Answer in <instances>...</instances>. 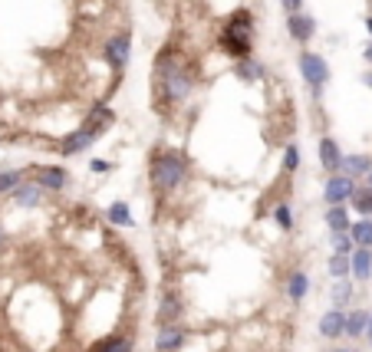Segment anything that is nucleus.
Instances as JSON below:
<instances>
[{
    "instance_id": "obj_1",
    "label": "nucleus",
    "mask_w": 372,
    "mask_h": 352,
    "mask_svg": "<svg viewBox=\"0 0 372 352\" xmlns=\"http://www.w3.org/2000/svg\"><path fill=\"white\" fill-rule=\"evenodd\" d=\"M195 89H198V73L191 56L178 43H165L155 53V66H152V99L158 115L185 105Z\"/></svg>"
},
{
    "instance_id": "obj_2",
    "label": "nucleus",
    "mask_w": 372,
    "mask_h": 352,
    "mask_svg": "<svg viewBox=\"0 0 372 352\" xmlns=\"http://www.w3.org/2000/svg\"><path fill=\"white\" fill-rule=\"evenodd\" d=\"M191 175L188 155L178 148H155L148 155V185L155 195H175Z\"/></svg>"
},
{
    "instance_id": "obj_3",
    "label": "nucleus",
    "mask_w": 372,
    "mask_h": 352,
    "mask_svg": "<svg viewBox=\"0 0 372 352\" xmlns=\"http://www.w3.org/2000/svg\"><path fill=\"white\" fill-rule=\"evenodd\" d=\"M254 33H257V20H254L251 7H237L231 10L217 30V50L231 56V60H241V56H251L254 53Z\"/></svg>"
},
{
    "instance_id": "obj_4",
    "label": "nucleus",
    "mask_w": 372,
    "mask_h": 352,
    "mask_svg": "<svg viewBox=\"0 0 372 352\" xmlns=\"http://www.w3.org/2000/svg\"><path fill=\"white\" fill-rule=\"evenodd\" d=\"M296 69H300V79L310 86L313 99H323V89L329 86V76H333V73H329V60H326V56L303 46L300 56H296Z\"/></svg>"
},
{
    "instance_id": "obj_5",
    "label": "nucleus",
    "mask_w": 372,
    "mask_h": 352,
    "mask_svg": "<svg viewBox=\"0 0 372 352\" xmlns=\"http://www.w3.org/2000/svg\"><path fill=\"white\" fill-rule=\"evenodd\" d=\"M129 60H132V33H129V30H115V33L105 36L103 63L109 66V73L122 76V73H125V66H129Z\"/></svg>"
},
{
    "instance_id": "obj_6",
    "label": "nucleus",
    "mask_w": 372,
    "mask_h": 352,
    "mask_svg": "<svg viewBox=\"0 0 372 352\" xmlns=\"http://www.w3.org/2000/svg\"><path fill=\"white\" fill-rule=\"evenodd\" d=\"M26 175L46 191V195H56L70 185V172H66V165H33V168H26Z\"/></svg>"
},
{
    "instance_id": "obj_7",
    "label": "nucleus",
    "mask_w": 372,
    "mask_h": 352,
    "mask_svg": "<svg viewBox=\"0 0 372 352\" xmlns=\"http://www.w3.org/2000/svg\"><path fill=\"white\" fill-rule=\"evenodd\" d=\"M95 142H99V135H95L93 129H86V125H79V129H73L70 135H63L60 142H56V152H60L63 158H76V155L89 152Z\"/></svg>"
},
{
    "instance_id": "obj_8",
    "label": "nucleus",
    "mask_w": 372,
    "mask_h": 352,
    "mask_svg": "<svg viewBox=\"0 0 372 352\" xmlns=\"http://www.w3.org/2000/svg\"><path fill=\"white\" fill-rule=\"evenodd\" d=\"M286 36H290L296 46H306L313 36H316V17L306 14V10H294V14H286Z\"/></svg>"
},
{
    "instance_id": "obj_9",
    "label": "nucleus",
    "mask_w": 372,
    "mask_h": 352,
    "mask_svg": "<svg viewBox=\"0 0 372 352\" xmlns=\"http://www.w3.org/2000/svg\"><path fill=\"white\" fill-rule=\"evenodd\" d=\"M188 346V329L182 323H165L155 333V352H182Z\"/></svg>"
},
{
    "instance_id": "obj_10",
    "label": "nucleus",
    "mask_w": 372,
    "mask_h": 352,
    "mask_svg": "<svg viewBox=\"0 0 372 352\" xmlns=\"http://www.w3.org/2000/svg\"><path fill=\"white\" fill-rule=\"evenodd\" d=\"M353 188H356V181L349 175L333 172V175H326V185H323V201L326 205H346Z\"/></svg>"
},
{
    "instance_id": "obj_11",
    "label": "nucleus",
    "mask_w": 372,
    "mask_h": 352,
    "mask_svg": "<svg viewBox=\"0 0 372 352\" xmlns=\"http://www.w3.org/2000/svg\"><path fill=\"white\" fill-rule=\"evenodd\" d=\"M43 198H46V191L40 188L33 178H24L17 188L10 191V201H14L17 207H24V211H33V207H40V205H43Z\"/></svg>"
},
{
    "instance_id": "obj_12",
    "label": "nucleus",
    "mask_w": 372,
    "mask_h": 352,
    "mask_svg": "<svg viewBox=\"0 0 372 352\" xmlns=\"http://www.w3.org/2000/svg\"><path fill=\"white\" fill-rule=\"evenodd\" d=\"M316 333H320L323 339H329V343L343 339V336H346V309L329 306L320 316V323H316Z\"/></svg>"
},
{
    "instance_id": "obj_13",
    "label": "nucleus",
    "mask_w": 372,
    "mask_h": 352,
    "mask_svg": "<svg viewBox=\"0 0 372 352\" xmlns=\"http://www.w3.org/2000/svg\"><path fill=\"white\" fill-rule=\"evenodd\" d=\"M316 158H320V168L326 175L339 172V162H343V148H339V142L333 135H320V142H316Z\"/></svg>"
},
{
    "instance_id": "obj_14",
    "label": "nucleus",
    "mask_w": 372,
    "mask_h": 352,
    "mask_svg": "<svg viewBox=\"0 0 372 352\" xmlns=\"http://www.w3.org/2000/svg\"><path fill=\"white\" fill-rule=\"evenodd\" d=\"M83 125H86V129H93L95 135L103 138L105 132H109V129H113V125H115V112H113V105H109V103H95L93 109L86 112V119H83Z\"/></svg>"
},
{
    "instance_id": "obj_15",
    "label": "nucleus",
    "mask_w": 372,
    "mask_h": 352,
    "mask_svg": "<svg viewBox=\"0 0 372 352\" xmlns=\"http://www.w3.org/2000/svg\"><path fill=\"white\" fill-rule=\"evenodd\" d=\"M234 76L241 79L244 86H257L260 79L267 76V69H264V63L257 60V56H241V60H234Z\"/></svg>"
},
{
    "instance_id": "obj_16",
    "label": "nucleus",
    "mask_w": 372,
    "mask_h": 352,
    "mask_svg": "<svg viewBox=\"0 0 372 352\" xmlns=\"http://www.w3.org/2000/svg\"><path fill=\"white\" fill-rule=\"evenodd\" d=\"M349 276L359 280V284L372 280V247H353V254H349Z\"/></svg>"
},
{
    "instance_id": "obj_17",
    "label": "nucleus",
    "mask_w": 372,
    "mask_h": 352,
    "mask_svg": "<svg viewBox=\"0 0 372 352\" xmlns=\"http://www.w3.org/2000/svg\"><path fill=\"white\" fill-rule=\"evenodd\" d=\"M182 309H185V300L175 290H168L162 300H158V326H165V323H178V319H182Z\"/></svg>"
},
{
    "instance_id": "obj_18",
    "label": "nucleus",
    "mask_w": 372,
    "mask_h": 352,
    "mask_svg": "<svg viewBox=\"0 0 372 352\" xmlns=\"http://www.w3.org/2000/svg\"><path fill=\"white\" fill-rule=\"evenodd\" d=\"M372 168V158L369 155H363V152H353V155H346L343 152V162H339V172L343 175H349L353 181H359V178H366V172Z\"/></svg>"
},
{
    "instance_id": "obj_19",
    "label": "nucleus",
    "mask_w": 372,
    "mask_h": 352,
    "mask_svg": "<svg viewBox=\"0 0 372 352\" xmlns=\"http://www.w3.org/2000/svg\"><path fill=\"white\" fill-rule=\"evenodd\" d=\"M89 352H135V339L125 333H113V336H105V339H99Z\"/></svg>"
},
{
    "instance_id": "obj_20",
    "label": "nucleus",
    "mask_w": 372,
    "mask_h": 352,
    "mask_svg": "<svg viewBox=\"0 0 372 352\" xmlns=\"http://www.w3.org/2000/svg\"><path fill=\"white\" fill-rule=\"evenodd\" d=\"M346 205H349V211H356L359 217H372V188L369 185H356Z\"/></svg>"
},
{
    "instance_id": "obj_21",
    "label": "nucleus",
    "mask_w": 372,
    "mask_h": 352,
    "mask_svg": "<svg viewBox=\"0 0 372 352\" xmlns=\"http://www.w3.org/2000/svg\"><path fill=\"white\" fill-rule=\"evenodd\" d=\"M353 211H349V205H326V214H323V221H326L329 231H349V224H353Z\"/></svg>"
},
{
    "instance_id": "obj_22",
    "label": "nucleus",
    "mask_w": 372,
    "mask_h": 352,
    "mask_svg": "<svg viewBox=\"0 0 372 352\" xmlns=\"http://www.w3.org/2000/svg\"><path fill=\"white\" fill-rule=\"evenodd\" d=\"M105 221L113 224V227H135L129 201H113V205L105 207Z\"/></svg>"
},
{
    "instance_id": "obj_23",
    "label": "nucleus",
    "mask_w": 372,
    "mask_h": 352,
    "mask_svg": "<svg viewBox=\"0 0 372 352\" xmlns=\"http://www.w3.org/2000/svg\"><path fill=\"white\" fill-rule=\"evenodd\" d=\"M306 293H310V276H306V270H294V274L286 276V296L294 303H303Z\"/></svg>"
},
{
    "instance_id": "obj_24",
    "label": "nucleus",
    "mask_w": 372,
    "mask_h": 352,
    "mask_svg": "<svg viewBox=\"0 0 372 352\" xmlns=\"http://www.w3.org/2000/svg\"><path fill=\"white\" fill-rule=\"evenodd\" d=\"M349 237L356 247H372V217H359L349 224Z\"/></svg>"
},
{
    "instance_id": "obj_25",
    "label": "nucleus",
    "mask_w": 372,
    "mask_h": 352,
    "mask_svg": "<svg viewBox=\"0 0 372 352\" xmlns=\"http://www.w3.org/2000/svg\"><path fill=\"white\" fill-rule=\"evenodd\" d=\"M366 323H369V309H349L346 313V336L349 339H359L366 333Z\"/></svg>"
},
{
    "instance_id": "obj_26",
    "label": "nucleus",
    "mask_w": 372,
    "mask_h": 352,
    "mask_svg": "<svg viewBox=\"0 0 372 352\" xmlns=\"http://www.w3.org/2000/svg\"><path fill=\"white\" fill-rule=\"evenodd\" d=\"M26 178V168H0V198H10V191Z\"/></svg>"
},
{
    "instance_id": "obj_27",
    "label": "nucleus",
    "mask_w": 372,
    "mask_h": 352,
    "mask_svg": "<svg viewBox=\"0 0 372 352\" xmlns=\"http://www.w3.org/2000/svg\"><path fill=\"white\" fill-rule=\"evenodd\" d=\"M349 300H353V280H349V276H343V280H336V284H333L329 303H333L336 309H346Z\"/></svg>"
},
{
    "instance_id": "obj_28",
    "label": "nucleus",
    "mask_w": 372,
    "mask_h": 352,
    "mask_svg": "<svg viewBox=\"0 0 372 352\" xmlns=\"http://www.w3.org/2000/svg\"><path fill=\"white\" fill-rule=\"evenodd\" d=\"M274 224H277L284 234H290L294 231V224H296V217H294V207L286 205V201H280L277 207H274Z\"/></svg>"
},
{
    "instance_id": "obj_29",
    "label": "nucleus",
    "mask_w": 372,
    "mask_h": 352,
    "mask_svg": "<svg viewBox=\"0 0 372 352\" xmlns=\"http://www.w3.org/2000/svg\"><path fill=\"white\" fill-rule=\"evenodd\" d=\"M326 274L333 276V280H343V276H349V254H329Z\"/></svg>"
},
{
    "instance_id": "obj_30",
    "label": "nucleus",
    "mask_w": 372,
    "mask_h": 352,
    "mask_svg": "<svg viewBox=\"0 0 372 352\" xmlns=\"http://www.w3.org/2000/svg\"><path fill=\"white\" fill-rule=\"evenodd\" d=\"M329 247H333V254H353V237H349V231H329Z\"/></svg>"
},
{
    "instance_id": "obj_31",
    "label": "nucleus",
    "mask_w": 372,
    "mask_h": 352,
    "mask_svg": "<svg viewBox=\"0 0 372 352\" xmlns=\"http://www.w3.org/2000/svg\"><path fill=\"white\" fill-rule=\"evenodd\" d=\"M300 162H303L300 145H296V142H290V145L284 148V172L286 175H296V172H300Z\"/></svg>"
},
{
    "instance_id": "obj_32",
    "label": "nucleus",
    "mask_w": 372,
    "mask_h": 352,
    "mask_svg": "<svg viewBox=\"0 0 372 352\" xmlns=\"http://www.w3.org/2000/svg\"><path fill=\"white\" fill-rule=\"evenodd\" d=\"M89 172L93 175H113L115 165L109 162V158H93V162H89Z\"/></svg>"
},
{
    "instance_id": "obj_33",
    "label": "nucleus",
    "mask_w": 372,
    "mask_h": 352,
    "mask_svg": "<svg viewBox=\"0 0 372 352\" xmlns=\"http://www.w3.org/2000/svg\"><path fill=\"white\" fill-rule=\"evenodd\" d=\"M280 10H284V14H294V10H303V0H280Z\"/></svg>"
},
{
    "instance_id": "obj_34",
    "label": "nucleus",
    "mask_w": 372,
    "mask_h": 352,
    "mask_svg": "<svg viewBox=\"0 0 372 352\" xmlns=\"http://www.w3.org/2000/svg\"><path fill=\"white\" fill-rule=\"evenodd\" d=\"M329 352H363V349H356V346H333Z\"/></svg>"
},
{
    "instance_id": "obj_35",
    "label": "nucleus",
    "mask_w": 372,
    "mask_h": 352,
    "mask_svg": "<svg viewBox=\"0 0 372 352\" xmlns=\"http://www.w3.org/2000/svg\"><path fill=\"white\" fill-rule=\"evenodd\" d=\"M363 60L372 66V40H369V43H366V50H363Z\"/></svg>"
},
{
    "instance_id": "obj_36",
    "label": "nucleus",
    "mask_w": 372,
    "mask_h": 352,
    "mask_svg": "<svg viewBox=\"0 0 372 352\" xmlns=\"http://www.w3.org/2000/svg\"><path fill=\"white\" fill-rule=\"evenodd\" d=\"M363 336L369 339V346H372V313H369V323H366V333H363Z\"/></svg>"
},
{
    "instance_id": "obj_37",
    "label": "nucleus",
    "mask_w": 372,
    "mask_h": 352,
    "mask_svg": "<svg viewBox=\"0 0 372 352\" xmlns=\"http://www.w3.org/2000/svg\"><path fill=\"white\" fill-rule=\"evenodd\" d=\"M363 83H366V86H369V89H372V66H369V73H366V76H363Z\"/></svg>"
},
{
    "instance_id": "obj_38",
    "label": "nucleus",
    "mask_w": 372,
    "mask_h": 352,
    "mask_svg": "<svg viewBox=\"0 0 372 352\" xmlns=\"http://www.w3.org/2000/svg\"><path fill=\"white\" fill-rule=\"evenodd\" d=\"M366 30H369V40H372V14L366 17Z\"/></svg>"
},
{
    "instance_id": "obj_39",
    "label": "nucleus",
    "mask_w": 372,
    "mask_h": 352,
    "mask_svg": "<svg viewBox=\"0 0 372 352\" xmlns=\"http://www.w3.org/2000/svg\"><path fill=\"white\" fill-rule=\"evenodd\" d=\"M366 181H369V188H372V168H369V172H366Z\"/></svg>"
},
{
    "instance_id": "obj_40",
    "label": "nucleus",
    "mask_w": 372,
    "mask_h": 352,
    "mask_svg": "<svg viewBox=\"0 0 372 352\" xmlns=\"http://www.w3.org/2000/svg\"><path fill=\"white\" fill-rule=\"evenodd\" d=\"M0 241H4V227H0Z\"/></svg>"
}]
</instances>
